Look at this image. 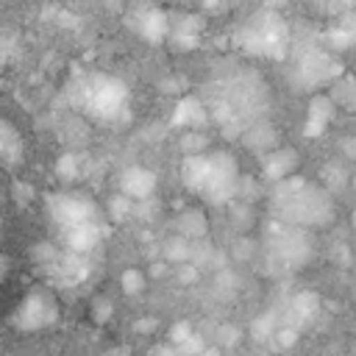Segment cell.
<instances>
[{
    "label": "cell",
    "instance_id": "15",
    "mask_svg": "<svg viewBox=\"0 0 356 356\" xmlns=\"http://www.w3.org/2000/svg\"><path fill=\"white\" fill-rule=\"evenodd\" d=\"M75 170H78V167H75V156H72V153H64L61 161H58V172H61V175H75Z\"/></svg>",
    "mask_w": 356,
    "mask_h": 356
},
{
    "label": "cell",
    "instance_id": "23",
    "mask_svg": "<svg viewBox=\"0 0 356 356\" xmlns=\"http://www.w3.org/2000/svg\"><path fill=\"white\" fill-rule=\"evenodd\" d=\"M353 225H356V211H353Z\"/></svg>",
    "mask_w": 356,
    "mask_h": 356
},
{
    "label": "cell",
    "instance_id": "12",
    "mask_svg": "<svg viewBox=\"0 0 356 356\" xmlns=\"http://www.w3.org/2000/svg\"><path fill=\"white\" fill-rule=\"evenodd\" d=\"M111 312H114V303L108 298L100 295V298L92 300V317H95V323H106L111 317Z\"/></svg>",
    "mask_w": 356,
    "mask_h": 356
},
{
    "label": "cell",
    "instance_id": "13",
    "mask_svg": "<svg viewBox=\"0 0 356 356\" xmlns=\"http://www.w3.org/2000/svg\"><path fill=\"white\" fill-rule=\"evenodd\" d=\"M108 209L114 211V217L120 220V217H125V214H131L134 211V200L131 197H125V195H114L111 200H108Z\"/></svg>",
    "mask_w": 356,
    "mask_h": 356
},
{
    "label": "cell",
    "instance_id": "18",
    "mask_svg": "<svg viewBox=\"0 0 356 356\" xmlns=\"http://www.w3.org/2000/svg\"><path fill=\"white\" fill-rule=\"evenodd\" d=\"M250 245H253V242H248V239H239V242L234 245V256H236V259H248V256L253 253V248H250Z\"/></svg>",
    "mask_w": 356,
    "mask_h": 356
},
{
    "label": "cell",
    "instance_id": "10",
    "mask_svg": "<svg viewBox=\"0 0 356 356\" xmlns=\"http://www.w3.org/2000/svg\"><path fill=\"white\" fill-rule=\"evenodd\" d=\"M206 147V136L203 134H197V131H186L184 136H181V150L186 153V159H192V156H203L200 150Z\"/></svg>",
    "mask_w": 356,
    "mask_h": 356
},
{
    "label": "cell",
    "instance_id": "6",
    "mask_svg": "<svg viewBox=\"0 0 356 356\" xmlns=\"http://www.w3.org/2000/svg\"><path fill=\"white\" fill-rule=\"evenodd\" d=\"M200 120H203V108H200V103H197V100L186 97V100H181V103H178V108H175V122H178V125L197 128V125H200Z\"/></svg>",
    "mask_w": 356,
    "mask_h": 356
},
{
    "label": "cell",
    "instance_id": "11",
    "mask_svg": "<svg viewBox=\"0 0 356 356\" xmlns=\"http://www.w3.org/2000/svg\"><path fill=\"white\" fill-rule=\"evenodd\" d=\"M323 181H325V186L328 189H334V192H339L348 181H345V172L339 170V167H334V164H328L325 170H323Z\"/></svg>",
    "mask_w": 356,
    "mask_h": 356
},
{
    "label": "cell",
    "instance_id": "19",
    "mask_svg": "<svg viewBox=\"0 0 356 356\" xmlns=\"http://www.w3.org/2000/svg\"><path fill=\"white\" fill-rule=\"evenodd\" d=\"M134 331H136V334H147V331H156V317H147V320H136V323H134Z\"/></svg>",
    "mask_w": 356,
    "mask_h": 356
},
{
    "label": "cell",
    "instance_id": "22",
    "mask_svg": "<svg viewBox=\"0 0 356 356\" xmlns=\"http://www.w3.org/2000/svg\"><path fill=\"white\" fill-rule=\"evenodd\" d=\"M350 184H353V189H356V175H353V178H350Z\"/></svg>",
    "mask_w": 356,
    "mask_h": 356
},
{
    "label": "cell",
    "instance_id": "5",
    "mask_svg": "<svg viewBox=\"0 0 356 356\" xmlns=\"http://www.w3.org/2000/svg\"><path fill=\"white\" fill-rule=\"evenodd\" d=\"M328 97H331L337 106H342V108H348V111H356V78L334 81Z\"/></svg>",
    "mask_w": 356,
    "mask_h": 356
},
{
    "label": "cell",
    "instance_id": "16",
    "mask_svg": "<svg viewBox=\"0 0 356 356\" xmlns=\"http://www.w3.org/2000/svg\"><path fill=\"white\" fill-rule=\"evenodd\" d=\"M239 339V331L234 328V325H220V342H225V345H234Z\"/></svg>",
    "mask_w": 356,
    "mask_h": 356
},
{
    "label": "cell",
    "instance_id": "17",
    "mask_svg": "<svg viewBox=\"0 0 356 356\" xmlns=\"http://www.w3.org/2000/svg\"><path fill=\"white\" fill-rule=\"evenodd\" d=\"M14 197H17V203H28V197H31V186L22 184V181H14Z\"/></svg>",
    "mask_w": 356,
    "mask_h": 356
},
{
    "label": "cell",
    "instance_id": "2",
    "mask_svg": "<svg viewBox=\"0 0 356 356\" xmlns=\"http://www.w3.org/2000/svg\"><path fill=\"white\" fill-rule=\"evenodd\" d=\"M264 178L267 181H284L289 178L292 167L298 164V153L292 147H284V150H270L264 153Z\"/></svg>",
    "mask_w": 356,
    "mask_h": 356
},
{
    "label": "cell",
    "instance_id": "14",
    "mask_svg": "<svg viewBox=\"0 0 356 356\" xmlns=\"http://www.w3.org/2000/svg\"><path fill=\"white\" fill-rule=\"evenodd\" d=\"M142 284H145V281H142V273H139V270L131 267V270L122 273V289H125L128 295H136V292L142 289Z\"/></svg>",
    "mask_w": 356,
    "mask_h": 356
},
{
    "label": "cell",
    "instance_id": "9",
    "mask_svg": "<svg viewBox=\"0 0 356 356\" xmlns=\"http://www.w3.org/2000/svg\"><path fill=\"white\" fill-rule=\"evenodd\" d=\"M253 206L250 203H242V200H234L231 203V222L239 228V231H245V228H250L253 225Z\"/></svg>",
    "mask_w": 356,
    "mask_h": 356
},
{
    "label": "cell",
    "instance_id": "1",
    "mask_svg": "<svg viewBox=\"0 0 356 356\" xmlns=\"http://www.w3.org/2000/svg\"><path fill=\"white\" fill-rule=\"evenodd\" d=\"M153 186H156L153 172H147V170H142V167L125 170L122 181H120L122 195H125V197H131V200H147V197H150V192H153Z\"/></svg>",
    "mask_w": 356,
    "mask_h": 356
},
{
    "label": "cell",
    "instance_id": "3",
    "mask_svg": "<svg viewBox=\"0 0 356 356\" xmlns=\"http://www.w3.org/2000/svg\"><path fill=\"white\" fill-rule=\"evenodd\" d=\"M50 320H53V303L44 300L42 295H31L19 309V325H25V328H33V325H42Z\"/></svg>",
    "mask_w": 356,
    "mask_h": 356
},
{
    "label": "cell",
    "instance_id": "20",
    "mask_svg": "<svg viewBox=\"0 0 356 356\" xmlns=\"http://www.w3.org/2000/svg\"><path fill=\"white\" fill-rule=\"evenodd\" d=\"M342 153H345L348 159H356V139H353V136L342 139Z\"/></svg>",
    "mask_w": 356,
    "mask_h": 356
},
{
    "label": "cell",
    "instance_id": "8",
    "mask_svg": "<svg viewBox=\"0 0 356 356\" xmlns=\"http://www.w3.org/2000/svg\"><path fill=\"white\" fill-rule=\"evenodd\" d=\"M242 139H245V145L253 147V150H267L270 142H273V128H270V125H253ZM267 153H270V150H267Z\"/></svg>",
    "mask_w": 356,
    "mask_h": 356
},
{
    "label": "cell",
    "instance_id": "7",
    "mask_svg": "<svg viewBox=\"0 0 356 356\" xmlns=\"http://www.w3.org/2000/svg\"><path fill=\"white\" fill-rule=\"evenodd\" d=\"M0 145H3V156H6V161L14 164V156L22 150V142H19V136H17V131H14V125H11L8 120L0 122Z\"/></svg>",
    "mask_w": 356,
    "mask_h": 356
},
{
    "label": "cell",
    "instance_id": "4",
    "mask_svg": "<svg viewBox=\"0 0 356 356\" xmlns=\"http://www.w3.org/2000/svg\"><path fill=\"white\" fill-rule=\"evenodd\" d=\"M203 234H206V217H203V211L189 209V211H184L178 217V236H184L189 242H197Z\"/></svg>",
    "mask_w": 356,
    "mask_h": 356
},
{
    "label": "cell",
    "instance_id": "21",
    "mask_svg": "<svg viewBox=\"0 0 356 356\" xmlns=\"http://www.w3.org/2000/svg\"><path fill=\"white\" fill-rule=\"evenodd\" d=\"M200 356H220V350H217V348H206Z\"/></svg>",
    "mask_w": 356,
    "mask_h": 356
}]
</instances>
